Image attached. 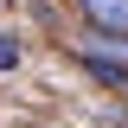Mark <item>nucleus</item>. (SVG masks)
<instances>
[{
  "instance_id": "nucleus-1",
  "label": "nucleus",
  "mask_w": 128,
  "mask_h": 128,
  "mask_svg": "<svg viewBox=\"0 0 128 128\" xmlns=\"http://www.w3.org/2000/svg\"><path fill=\"white\" fill-rule=\"evenodd\" d=\"M83 13H90L96 26H109L115 38L128 32V0H83Z\"/></svg>"
},
{
  "instance_id": "nucleus-2",
  "label": "nucleus",
  "mask_w": 128,
  "mask_h": 128,
  "mask_svg": "<svg viewBox=\"0 0 128 128\" xmlns=\"http://www.w3.org/2000/svg\"><path fill=\"white\" fill-rule=\"evenodd\" d=\"M6 64H19V45H13V38H0V70H6Z\"/></svg>"
}]
</instances>
